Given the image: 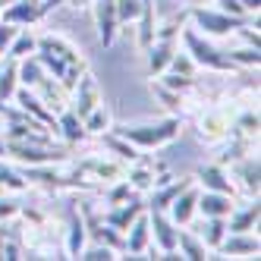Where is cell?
<instances>
[{
	"label": "cell",
	"mask_w": 261,
	"mask_h": 261,
	"mask_svg": "<svg viewBox=\"0 0 261 261\" xmlns=\"http://www.w3.org/2000/svg\"><path fill=\"white\" fill-rule=\"evenodd\" d=\"M114 133L123 136L126 142H133L139 151H154V148L170 145L179 136V117H167V120H158V123H139V126L126 123V126H117Z\"/></svg>",
	"instance_id": "1"
},
{
	"label": "cell",
	"mask_w": 261,
	"mask_h": 261,
	"mask_svg": "<svg viewBox=\"0 0 261 261\" xmlns=\"http://www.w3.org/2000/svg\"><path fill=\"white\" fill-rule=\"evenodd\" d=\"M179 38H182V47L192 57L195 66L214 69V72H236V63L227 57V54H220L214 44H208L195 29H179Z\"/></svg>",
	"instance_id": "2"
},
{
	"label": "cell",
	"mask_w": 261,
	"mask_h": 261,
	"mask_svg": "<svg viewBox=\"0 0 261 261\" xmlns=\"http://www.w3.org/2000/svg\"><path fill=\"white\" fill-rule=\"evenodd\" d=\"M186 16L195 22L198 35H204V38H227V35H233L239 25H246L242 16H230L223 10H208V7H189Z\"/></svg>",
	"instance_id": "3"
},
{
	"label": "cell",
	"mask_w": 261,
	"mask_h": 261,
	"mask_svg": "<svg viewBox=\"0 0 261 261\" xmlns=\"http://www.w3.org/2000/svg\"><path fill=\"white\" fill-rule=\"evenodd\" d=\"M7 145V158L19 161V164H29V167H50V164H60L66 161V151L57 145H35V142H4Z\"/></svg>",
	"instance_id": "4"
},
{
	"label": "cell",
	"mask_w": 261,
	"mask_h": 261,
	"mask_svg": "<svg viewBox=\"0 0 261 261\" xmlns=\"http://www.w3.org/2000/svg\"><path fill=\"white\" fill-rule=\"evenodd\" d=\"M57 4H63V0H13L10 7L0 10V22H10L16 29H29L38 19H44Z\"/></svg>",
	"instance_id": "5"
},
{
	"label": "cell",
	"mask_w": 261,
	"mask_h": 261,
	"mask_svg": "<svg viewBox=\"0 0 261 261\" xmlns=\"http://www.w3.org/2000/svg\"><path fill=\"white\" fill-rule=\"evenodd\" d=\"M148 230H151V242H158V249L164 252L161 258H179L176 255V233L179 227L170 220L167 211H148Z\"/></svg>",
	"instance_id": "6"
},
{
	"label": "cell",
	"mask_w": 261,
	"mask_h": 261,
	"mask_svg": "<svg viewBox=\"0 0 261 261\" xmlns=\"http://www.w3.org/2000/svg\"><path fill=\"white\" fill-rule=\"evenodd\" d=\"M101 104V88H98V82H95V76L85 69L82 76H79V82H76V88H72V101H69V110L76 114L79 120L88 114L91 107H98Z\"/></svg>",
	"instance_id": "7"
},
{
	"label": "cell",
	"mask_w": 261,
	"mask_h": 261,
	"mask_svg": "<svg viewBox=\"0 0 261 261\" xmlns=\"http://www.w3.org/2000/svg\"><path fill=\"white\" fill-rule=\"evenodd\" d=\"M76 173H79V176H82V173H88V176L104 179V182H117V179H123L126 167H123V161H117V158L110 161V158H101V154H91V158L79 161Z\"/></svg>",
	"instance_id": "8"
},
{
	"label": "cell",
	"mask_w": 261,
	"mask_h": 261,
	"mask_svg": "<svg viewBox=\"0 0 261 261\" xmlns=\"http://www.w3.org/2000/svg\"><path fill=\"white\" fill-rule=\"evenodd\" d=\"M198 182L192 179L186 189L170 201V208H167V214H170V220L176 223V227H189L192 223V217H195V208H198Z\"/></svg>",
	"instance_id": "9"
},
{
	"label": "cell",
	"mask_w": 261,
	"mask_h": 261,
	"mask_svg": "<svg viewBox=\"0 0 261 261\" xmlns=\"http://www.w3.org/2000/svg\"><path fill=\"white\" fill-rule=\"evenodd\" d=\"M95 25H98V41L104 47H110L117 38V29H120L117 0H95Z\"/></svg>",
	"instance_id": "10"
},
{
	"label": "cell",
	"mask_w": 261,
	"mask_h": 261,
	"mask_svg": "<svg viewBox=\"0 0 261 261\" xmlns=\"http://www.w3.org/2000/svg\"><path fill=\"white\" fill-rule=\"evenodd\" d=\"M142 211H145V201L133 192L126 201H120V204H114L110 211H104V223H110L117 233H126V227H129V223H133Z\"/></svg>",
	"instance_id": "11"
},
{
	"label": "cell",
	"mask_w": 261,
	"mask_h": 261,
	"mask_svg": "<svg viewBox=\"0 0 261 261\" xmlns=\"http://www.w3.org/2000/svg\"><path fill=\"white\" fill-rule=\"evenodd\" d=\"M151 246V230H148V211H142L123 233V252L129 255H145Z\"/></svg>",
	"instance_id": "12"
},
{
	"label": "cell",
	"mask_w": 261,
	"mask_h": 261,
	"mask_svg": "<svg viewBox=\"0 0 261 261\" xmlns=\"http://www.w3.org/2000/svg\"><path fill=\"white\" fill-rule=\"evenodd\" d=\"M195 182H198V189H211V192H223V195H233V189H236L233 179L223 173V167H217V164L198 167Z\"/></svg>",
	"instance_id": "13"
},
{
	"label": "cell",
	"mask_w": 261,
	"mask_h": 261,
	"mask_svg": "<svg viewBox=\"0 0 261 261\" xmlns=\"http://www.w3.org/2000/svg\"><path fill=\"white\" fill-rule=\"evenodd\" d=\"M230 211H233V195L211 192V189H201L198 192V208H195V214H201V217H227Z\"/></svg>",
	"instance_id": "14"
},
{
	"label": "cell",
	"mask_w": 261,
	"mask_h": 261,
	"mask_svg": "<svg viewBox=\"0 0 261 261\" xmlns=\"http://www.w3.org/2000/svg\"><path fill=\"white\" fill-rule=\"evenodd\" d=\"M192 179H173V182H164V186H154L151 195L145 198V211H167L170 208V201L189 186Z\"/></svg>",
	"instance_id": "15"
},
{
	"label": "cell",
	"mask_w": 261,
	"mask_h": 261,
	"mask_svg": "<svg viewBox=\"0 0 261 261\" xmlns=\"http://www.w3.org/2000/svg\"><path fill=\"white\" fill-rule=\"evenodd\" d=\"M66 220H69V230H66V252H69V258H79V252L85 249L88 230H85V220H82V214H79L76 204H69V208H66Z\"/></svg>",
	"instance_id": "16"
},
{
	"label": "cell",
	"mask_w": 261,
	"mask_h": 261,
	"mask_svg": "<svg viewBox=\"0 0 261 261\" xmlns=\"http://www.w3.org/2000/svg\"><path fill=\"white\" fill-rule=\"evenodd\" d=\"M258 217H261V208H258V198H255V201L227 214V233H252L258 227Z\"/></svg>",
	"instance_id": "17"
},
{
	"label": "cell",
	"mask_w": 261,
	"mask_h": 261,
	"mask_svg": "<svg viewBox=\"0 0 261 261\" xmlns=\"http://www.w3.org/2000/svg\"><path fill=\"white\" fill-rule=\"evenodd\" d=\"M258 249H261V242L255 233H227L217 246V252L223 255H258Z\"/></svg>",
	"instance_id": "18"
},
{
	"label": "cell",
	"mask_w": 261,
	"mask_h": 261,
	"mask_svg": "<svg viewBox=\"0 0 261 261\" xmlns=\"http://www.w3.org/2000/svg\"><path fill=\"white\" fill-rule=\"evenodd\" d=\"M258 176H261V167H258V158H242L236 164V170H233V179H239L242 186V192H246L249 198H258Z\"/></svg>",
	"instance_id": "19"
},
{
	"label": "cell",
	"mask_w": 261,
	"mask_h": 261,
	"mask_svg": "<svg viewBox=\"0 0 261 261\" xmlns=\"http://www.w3.org/2000/svg\"><path fill=\"white\" fill-rule=\"evenodd\" d=\"M38 47H47L50 54H57V57H60L63 63H69V66H82V63H85L82 54L72 47L63 35H41V38H38Z\"/></svg>",
	"instance_id": "20"
},
{
	"label": "cell",
	"mask_w": 261,
	"mask_h": 261,
	"mask_svg": "<svg viewBox=\"0 0 261 261\" xmlns=\"http://www.w3.org/2000/svg\"><path fill=\"white\" fill-rule=\"evenodd\" d=\"M16 85H19V60L4 54V57H0V104L13 101Z\"/></svg>",
	"instance_id": "21"
},
{
	"label": "cell",
	"mask_w": 261,
	"mask_h": 261,
	"mask_svg": "<svg viewBox=\"0 0 261 261\" xmlns=\"http://www.w3.org/2000/svg\"><path fill=\"white\" fill-rule=\"evenodd\" d=\"M101 139H104V148L110 154H114L117 161H123V164H133V161H139L142 154H139V148L133 145V142H126L123 136H117L114 129H107V133H101Z\"/></svg>",
	"instance_id": "22"
},
{
	"label": "cell",
	"mask_w": 261,
	"mask_h": 261,
	"mask_svg": "<svg viewBox=\"0 0 261 261\" xmlns=\"http://www.w3.org/2000/svg\"><path fill=\"white\" fill-rule=\"evenodd\" d=\"M198 136H201V142H223L230 136L227 117H223V114H204L198 120Z\"/></svg>",
	"instance_id": "23"
},
{
	"label": "cell",
	"mask_w": 261,
	"mask_h": 261,
	"mask_svg": "<svg viewBox=\"0 0 261 261\" xmlns=\"http://www.w3.org/2000/svg\"><path fill=\"white\" fill-rule=\"evenodd\" d=\"M57 133H60L69 145H79V142L85 139V126H82V120L72 114L69 107H63V110H57Z\"/></svg>",
	"instance_id": "24"
},
{
	"label": "cell",
	"mask_w": 261,
	"mask_h": 261,
	"mask_svg": "<svg viewBox=\"0 0 261 261\" xmlns=\"http://www.w3.org/2000/svg\"><path fill=\"white\" fill-rule=\"evenodd\" d=\"M139 50H148L151 47V41H154V32H158V25H154V0H142V13H139Z\"/></svg>",
	"instance_id": "25"
},
{
	"label": "cell",
	"mask_w": 261,
	"mask_h": 261,
	"mask_svg": "<svg viewBox=\"0 0 261 261\" xmlns=\"http://www.w3.org/2000/svg\"><path fill=\"white\" fill-rule=\"evenodd\" d=\"M223 236H227V217H204L201 233H198V239L204 242V249H217L223 242Z\"/></svg>",
	"instance_id": "26"
},
{
	"label": "cell",
	"mask_w": 261,
	"mask_h": 261,
	"mask_svg": "<svg viewBox=\"0 0 261 261\" xmlns=\"http://www.w3.org/2000/svg\"><path fill=\"white\" fill-rule=\"evenodd\" d=\"M82 126H85V136H101V133H107V129L114 126V120H110V110L104 104H98L82 117Z\"/></svg>",
	"instance_id": "27"
},
{
	"label": "cell",
	"mask_w": 261,
	"mask_h": 261,
	"mask_svg": "<svg viewBox=\"0 0 261 261\" xmlns=\"http://www.w3.org/2000/svg\"><path fill=\"white\" fill-rule=\"evenodd\" d=\"M91 217V214H88ZM85 230H91V236H95V242H104V246H110L114 252H120L123 249V233H117L110 223H98L95 217H91L88 223H85Z\"/></svg>",
	"instance_id": "28"
},
{
	"label": "cell",
	"mask_w": 261,
	"mask_h": 261,
	"mask_svg": "<svg viewBox=\"0 0 261 261\" xmlns=\"http://www.w3.org/2000/svg\"><path fill=\"white\" fill-rule=\"evenodd\" d=\"M176 249H179V255L182 258H189V261H201L204 258V242L195 236V233H189V230H182L179 227V233H176Z\"/></svg>",
	"instance_id": "29"
},
{
	"label": "cell",
	"mask_w": 261,
	"mask_h": 261,
	"mask_svg": "<svg viewBox=\"0 0 261 261\" xmlns=\"http://www.w3.org/2000/svg\"><path fill=\"white\" fill-rule=\"evenodd\" d=\"M136 167L129 170V176H126V182L133 186V192H148V189H154L158 186V176H154V167H145V164H139V161H133Z\"/></svg>",
	"instance_id": "30"
},
{
	"label": "cell",
	"mask_w": 261,
	"mask_h": 261,
	"mask_svg": "<svg viewBox=\"0 0 261 261\" xmlns=\"http://www.w3.org/2000/svg\"><path fill=\"white\" fill-rule=\"evenodd\" d=\"M41 76H44V66L38 63V57H35V54H29V57H22V60H19V85L35 88Z\"/></svg>",
	"instance_id": "31"
},
{
	"label": "cell",
	"mask_w": 261,
	"mask_h": 261,
	"mask_svg": "<svg viewBox=\"0 0 261 261\" xmlns=\"http://www.w3.org/2000/svg\"><path fill=\"white\" fill-rule=\"evenodd\" d=\"M35 47H38V38H35L32 32H16V38H13L7 54L16 57V60H22V57H29V54H35Z\"/></svg>",
	"instance_id": "32"
},
{
	"label": "cell",
	"mask_w": 261,
	"mask_h": 261,
	"mask_svg": "<svg viewBox=\"0 0 261 261\" xmlns=\"http://www.w3.org/2000/svg\"><path fill=\"white\" fill-rule=\"evenodd\" d=\"M151 91H154V95H158V98L164 101V107L170 110L173 117H179V104H182V98H179V91H173V88H167V85H164L161 79H158V82H151Z\"/></svg>",
	"instance_id": "33"
},
{
	"label": "cell",
	"mask_w": 261,
	"mask_h": 261,
	"mask_svg": "<svg viewBox=\"0 0 261 261\" xmlns=\"http://www.w3.org/2000/svg\"><path fill=\"white\" fill-rule=\"evenodd\" d=\"M227 57L236 63V66H258L261 63V54H258V47H236V50H230Z\"/></svg>",
	"instance_id": "34"
},
{
	"label": "cell",
	"mask_w": 261,
	"mask_h": 261,
	"mask_svg": "<svg viewBox=\"0 0 261 261\" xmlns=\"http://www.w3.org/2000/svg\"><path fill=\"white\" fill-rule=\"evenodd\" d=\"M142 13V0H117V19L123 22H136Z\"/></svg>",
	"instance_id": "35"
},
{
	"label": "cell",
	"mask_w": 261,
	"mask_h": 261,
	"mask_svg": "<svg viewBox=\"0 0 261 261\" xmlns=\"http://www.w3.org/2000/svg\"><path fill=\"white\" fill-rule=\"evenodd\" d=\"M192 57H189V54H173V60H170V66H167L164 72H173V76H186V79H192Z\"/></svg>",
	"instance_id": "36"
},
{
	"label": "cell",
	"mask_w": 261,
	"mask_h": 261,
	"mask_svg": "<svg viewBox=\"0 0 261 261\" xmlns=\"http://www.w3.org/2000/svg\"><path fill=\"white\" fill-rule=\"evenodd\" d=\"M79 258H85V261H114L117 255H114V249H110V246H104V242H95V246L82 249Z\"/></svg>",
	"instance_id": "37"
},
{
	"label": "cell",
	"mask_w": 261,
	"mask_h": 261,
	"mask_svg": "<svg viewBox=\"0 0 261 261\" xmlns=\"http://www.w3.org/2000/svg\"><path fill=\"white\" fill-rule=\"evenodd\" d=\"M129 195H133V186H129L126 179H117V182H110V192H107V204H120V201H126Z\"/></svg>",
	"instance_id": "38"
},
{
	"label": "cell",
	"mask_w": 261,
	"mask_h": 261,
	"mask_svg": "<svg viewBox=\"0 0 261 261\" xmlns=\"http://www.w3.org/2000/svg\"><path fill=\"white\" fill-rule=\"evenodd\" d=\"M19 208H22V204L16 201V198H10V195L0 192V223H7V220H13V217H19Z\"/></svg>",
	"instance_id": "39"
},
{
	"label": "cell",
	"mask_w": 261,
	"mask_h": 261,
	"mask_svg": "<svg viewBox=\"0 0 261 261\" xmlns=\"http://www.w3.org/2000/svg\"><path fill=\"white\" fill-rule=\"evenodd\" d=\"M236 129H239L246 139L258 136V114H255V110H246V114H242V120L236 123Z\"/></svg>",
	"instance_id": "40"
},
{
	"label": "cell",
	"mask_w": 261,
	"mask_h": 261,
	"mask_svg": "<svg viewBox=\"0 0 261 261\" xmlns=\"http://www.w3.org/2000/svg\"><path fill=\"white\" fill-rule=\"evenodd\" d=\"M16 25H10V22H0V57L10 50V44H13V38H16Z\"/></svg>",
	"instance_id": "41"
},
{
	"label": "cell",
	"mask_w": 261,
	"mask_h": 261,
	"mask_svg": "<svg viewBox=\"0 0 261 261\" xmlns=\"http://www.w3.org/2000/svg\"><path fill=\"white\" fill-rule=\"evenodd\" d=\"M217 10H223V13H230V16H242V19H246V10H242V4L239 0H217Z\"/></svg>",
	"instance_id": "42"
},
{
	"label": "cell",
	"mask_w": 261,
	"mask_h": 261,
	"mask_svg": "<svg viewBox=\"0 0 261 261\" xmlns=\"http://www.w3.org/2000/svg\"><path fill=\"white\" fill-rule=\"evenodd\" d=\"M236 32L242 35V38H246V44H249V47H258V50H261V38H258V29L252 32V29H249V22H246V25H239Z\"/></svg>",
	"instance_id": "43"
},
{
	"label": "cell",
	"mask_w": 261,
	"mask_h": 261,
	"mask_svg": "<svg viewBox=\"0 0 261 261\" xmlns=\"http://www.w3.org/2000/svg\"><path fill=\"white\" fill-rule=\"evenodd\" d=\"M239 4H242V10H246V13H255V16L261 10V0H239Z\"/></svg>",
	"instance_id": "44"
},
{
	"label": "cell",
	"mask_w": 261,
	"mask_h": 261,
	"mask_svg": "<svg viewBox=\"0 0 261 261\" xmlns=\"http://www.w3.org/2000/svg\"><path fill=\"white\" fill-rule=\"evenodd\" d=\"M7 158V145H4V136H0V161Z\"/></svg>",
	"instance_id": "45"
}]
</instances>
